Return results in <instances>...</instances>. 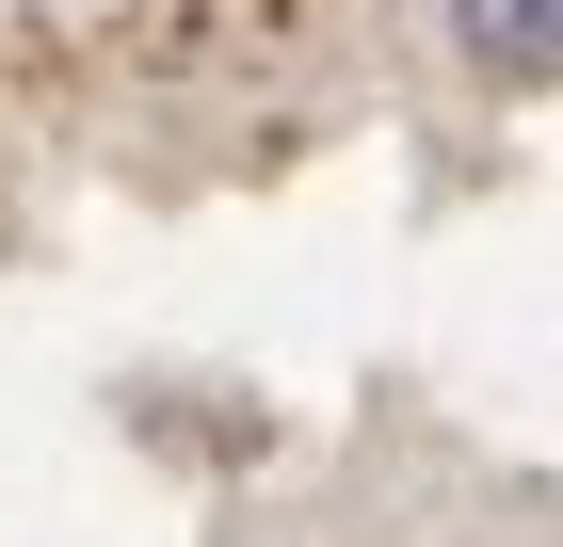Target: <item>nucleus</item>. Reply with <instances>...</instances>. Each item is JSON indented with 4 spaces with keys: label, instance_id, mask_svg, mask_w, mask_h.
<instances>
[{
    "label": "nucleus",
    "instance_id": "f257e3e1",
    "mask_svg": "<svg viewBox=\"0 0 563 547\" xmlns=\"http://www.w3.org/2000/svg\"><path fill=\"white\" fill-rule=\"evenodd\" d=\"M434 17H451V48L499 65V81H563V0H434Z\"/></svg>",
    "mask_w": 563,
    "mask_h": 547
},
{
    "label": "nucleus",
    "instance_id": "f03ea898",
    "mask_svg": "<svg viewBox=\"0 0 563 547\" xmlns=\"http://www.w3.org/2000/svg\"><path fill=\"white\" fill-rule=\"evenodd\" d=\"M0 17H33V33H130V17H162V0H0Z\"/></svg>",
    "mask_w": 563,
    "mask_h": 547
}]
</instances>
